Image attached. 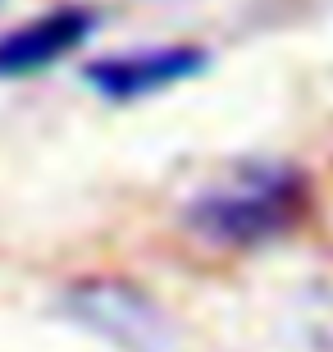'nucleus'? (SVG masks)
Here are the masks:
<instances>
[{"mask_svg": "<svg viewBox=\"0 0 333 352\" xmlns=\"http://www.w3.org/2000/svg\"><path fill=\"white\" fill-rule=\"evenodd\" d=\"M320 215V183L306 160L238 156L192 183L174 206L183 248L210 261H251L288 248Z\"/></svg>", "mask_w": 333, "mask_h": 352, "instance_id": "1", "label": "nucleus"}, {"mask_svg": "<svg viewBox=\"0 0 333 352\" xmlns=\"http://www.w3.org/2000/svg\"><path fill=\"white\" fill-rule=\"evenodd\" d=\"M55 311L115 352H174L179 343L169 307L124 270H82L65 279Z\"/></svg>", "mask_w": 333, "mask_h": 352, "instance_id": "2", "label": "nucleus"}, {"mask_svg": "<svg viewBox=\"0 0 333 352\" xmlns=\"http://www.w3.org/2000/svg\"><path fill=\"white\" fill-rule=\"evenodd\" d=\"M210 46L201 41H137L82 60V87L105 105H141L210 74Z\"/></svg>", "mask_w": 333, "mask_h": 352, "instance_id": "3", "label": "nucleus"}, {"mask_svg": "<svg viewBox=\"0 0 333 352\" xmlns=\"http://www.w3.org/2000/svg\"><path fill=\"white\" fill-rule=\"evenodd\" d=\"M101 10L91 0H55L19 23L0 28V82L41 78L73 65L101 37Z\"/></svg>", "mask_w": 333, "mask_h": 352, "instance_id": "4", "label": "nucleus"}, {"mask_svg": "<svg viewBox=\"0 0 333 352\" xmlns=\"http://www.w3.org/2000/svg\"><path fill=\"white\" fill-rule=\"evenodd\" d=\"M0 10H5V0H0Z\"/></svg>", "mask_w": 333, "mask_h": 352, "instance_id": "5", "label": "nucleus"}]
</instances>
